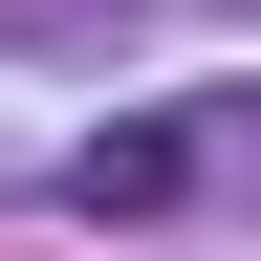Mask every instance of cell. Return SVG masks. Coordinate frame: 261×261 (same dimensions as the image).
Masks as SVG:
<instances>
[{
	"label": "cell",
	"mask_w": 261,
	"mask_h": 261,
	"mask_svg": "<svg viewBox=\"0 0 261 261\" xmlns=\"http://www.w3.org/2000/svg\"><path fill=\"white\" fill-rule=\"evenodd\" d=\"M65 196H87V218H174V196H196V130H174V109L87 130V152H65Z\"/></svg>",
	"instance_id": "1"
}]
</instances>
